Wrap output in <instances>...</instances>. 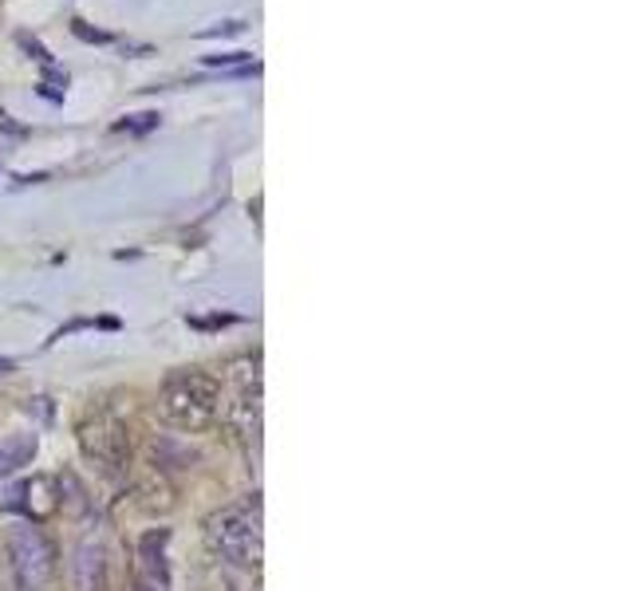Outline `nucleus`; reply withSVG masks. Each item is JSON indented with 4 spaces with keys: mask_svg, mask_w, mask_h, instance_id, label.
<instances>
[{
    "mask_svg": "<svg viewBox=\"0 0 631 591\" xmlns=\"http://www.w3.org/2000/svg\"><path fill=\"white\" fill-rule=\"evenodd\" d=\"M0 127H4V131H12V134H24V127H17V122H12V114H4V111H0Z\"/></svg>",
    "mask_w": 631,
    "mask_h": 591,
    "instance_id": "nucleus-16",
    "label": "nucleus"
},
{
    "mask_svg": "<svg viewBox=\"0 0 631 591\" xmlns=\"http://www.w3.org/2000/svg\"><path fill=\"white\" fill-rule=\"evenodd\" d=\"M12 371H17V363H12V359H4V355H0V379H4V375H12Z\"/></svg>",
    "mask_w": 631,
    "mask_h": 591,
    "instance_id": "nucleus-17",
    "label": "nucleus"
},
{
    "mask_svg": "<svg viewBox=\"0 0 631 591\" xmlns=\"http://www.w3.org/2000/svg\"><path fill=\"white\" fill-rule=\"evenodd\" d=\"M159 411L178 430L189 434L206 430L221 414V379L206 375V371H178V375H170L159 394Z\"/></svg>",
    "mask_w": 631,
    "mask_h": 591,
    "instance_id": "nucleus-1",
    "label": "nucleus"
},
{
    "mask_svg": "<svg viewBox=\"0 0 631 591\" xmlns=\"http://www.w3.org/2000/svg\"><path fill=\"white\" fill-rule=\"evenodd\" d=\"M249 52H229V56H206L209 67H233V64H249Z\"/></svg>",
    "mask_w": 631,
    "mask_h": 591,
    "instance_id": "nucleus-13",
    "label": "nucleus"
},
{
    "mask_svg": "<svg viewBox=\"0 0 631 591\" xmlns=\"http://www.w3.org/2000/svg\"><path fill=\"white\" fill-rule=\"evenodd\" d=\"M166 540H170V528H151V533H146V536H142V540H139L142 572H146V580L154 583V591H166V588H170Z\"/></svg>",
    "mask_w": 631,
    "mask_h": 591,
    "instance_id": "nucleus-6",
    "label": "nucleus"
},
{
    "mask_svg": "<svg viewBox=\"0 0 631 591\" xmlns=\"http://www.w3.org/2000/svg\"><path fill=\"white\" fill-rule=\"evenodd\" d=\"M139 497H146L142 501V508H151V513H159V508L166 513V508L174 505V493H170V485H162V481H159V489H154V481L151 485H142Z\"/></svg>",
    "mask_w": 631,
    "mask_h": 591,
    "instance_id": "nucleus-8",
    "label": "nucleus"
},
{
    "mask_svg": "<svg viewBox=\"0 0 631 591\" xmlns=\"http://www.w3.org/2000/svg\"><path fill=\"white\" fill-rule=\"evenodd\" d=\"M79 446H84L87 461H95L104 473H123L131 466V434L111 414H95L79 426Z\"/></svg>",
    "mask_w": 631,
    "mask_h": 591,
    "instance_id": "nucleus-4",
    "label": "nucleus"
},
{
    "mask_svg": "<svg viewBox=\"0 0 631 591\" xmlns=\"http://www.w3.org/2000/svg\"><path fill=\"white\" fill-rule=\"evenodd\" d=\"M72 588L76 591H111V560H107V548L104 540H95V536H84L72 552Z\"/></svg>",
    "mask_w": 631,
    "mask_h": 591,
    "instance_id": "nucleus-5",
    "label": "nucleus"
},
{
    "mask_svg": "<svg viewBox=\"0 0 631 591\" xmlns=\"http://www.w3.org/2000/svg\"><path fill=\"white\" fill-rule=\"evenodd\" d=\"M17 44L24 47V52H29L32 59H40V64H44V67H52V52H47V47L40 44L36 36H29V32H20V36H17Z\"/></svg>",
    "mask_w": 631,
    "mask_h": 591,
    "instance_id": "nucleus-12",
    "label": "nucleus"
},
{
    "mask_svg": "<svg viewBox=\"0 0 631 591\" xmlns=\"http://www.w3.org/2000/svg\"><path fill=\"white\" fill-rule=\"evenodd\" d=\"M209 548L241 568H261L264 560V528H261V501L249 497L241 505H229L206 521Z\"/></svg>",
    "mask_w": 631,
    "mask_h": 591,
    "instance_id": "nucleus-2",
    "label": "nucleus"
},
{
    "mask_svg": "<svg viewBox=\"0 0 631 591\" xmlns=\"http://www.w3.org/2000/svg\"><path fill=\"white\" fill-rule=\"evenodd\" d=\"M241 29H246L241 20H226V24H217V29H206L202 36H206V40H214V36H233V32H241Z\"/></svg>",
    "mask_w": 631,
    "mask_h": 591,
    "instance_id": "nucleus-15",
    "label": "nucleus"
},
{
    "mask_svg": "<svg viewBox=\"0 0 631 591\" xmlns=\"http://www.w3.org/2000/svg\"><path fill=\"white\" fill-rule=\"evenodd\" d=\"M134 591H154V588H146V583H139V588H134Z\"/></svg>",
    "mask_w": 631,
    "mask_h": 591,
    "instance_id": "nucleus-18",
    "label": "nucleus"
},
{
    "mask_svg": "<svg viewBox=\"0 0 631 591\" xmlns=\"http://www.w3.org/2000/svg\"><path fill=\"white\" fill-rule=\"evenodd\" d=\"M64 87H67V72H56V67H47L44 84H40V95H44V99H64Z\"/></svg>",
    "mask_w": 631,
    "mask_h": 591,
    "instance_id": "nucleus-10",
    "label": "nucleus"
},
{
    "mask_svg": "<svg viewBox=\"0 0 631 591\" xmlns=\"http://www.w3.org/2000/svg\"><path fill=\"white\" fill-rule=\"evenodd\" d=\"M72 32H76L79 40H84V44H111V32H104V29H91V24H87V20H72Z\"/></svg>",
    "mask_w": 631,
    "mask_h": 591,
    "instance_id": "nucleus-11",
    "label": "nucleus"
},
{
    "mask_svg": "<svg viewBox=\"0 0 631 591\" xmlns=\"http://www.w3.org/2000/svg\"><path fill=\"white\" fill-rule=\"evenodd\" d=\"M189 324H194V328H229V324H237V319L233 316H206V319L194 316Z\"/></svg>",
    "mask_w": 631,
    "mask_h": 591,
    "instance_id": "nucleus-14",
    "label": "nucleus"
},
{
    "mask_svg": "<svg viewBox=\"0 0 631 591\" xmlns=\"http://www.w3.org/2000/svg\"><path fill=\"white\" fill-rule=\"evenodd\" d=\"M32 458H36V434H12V438H4L0 441V478L17 473Z\"/></svg>",
    "mask_w": 631,
    "mask_h": 591,
    "instance_id": "nucleus-7",
    "label": "nucleus"
},
{
    "mask_svg": "<svg viewBox=\"0 0 631 591\" xmlns=\"http://www.w3.org/2000/svg\"><path fill=\"white\" fill-rule=\"evenodd\" d=\"M162 122V114L159 111H142V114H127L123 122H115V131H134V134H146V131H154Z\"/></svg>",
    "mask_w": 631,
    "mask_h": 591,
    "instance_id": "nucleus-9",
    "label": "nucleus"
},
{
    "mask_svg": "<svg viewBox=\"0 0 631 591\" xmlns=\"http://www.w3.org/2000/svg\"><path fill=\"white\" fill-rule=\"evenodd\" d=\"M9 560L24 591H44L56 576V540L40 525H12L9 528Z\"/></svg>",
    "mask_w": 631,
    "mask_h": 591,
    "instance_id": "nucleus-3",
    "label": "nucleus"
}]
</instances>
